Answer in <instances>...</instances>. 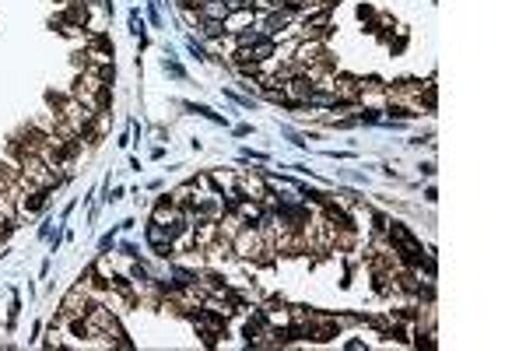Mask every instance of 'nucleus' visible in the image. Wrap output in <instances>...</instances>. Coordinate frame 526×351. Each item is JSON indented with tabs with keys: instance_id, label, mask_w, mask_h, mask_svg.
<instances>
[{
	"instance_id": "1",
	"label": "nucleus",
	"mask_w": 526,
	"mask_h": 351,
	"mask_svg": "<svg viewBox=\"0 0 526 351\" xmlns=\"http://www.w3.org/2000/svg\"><path fill=\"white\" fill-rule=\"evenodd\" d=\"M221 28H225L221 21H207V25H204V32H207V35H221Z\"/></svg>"
}]
</instances>
